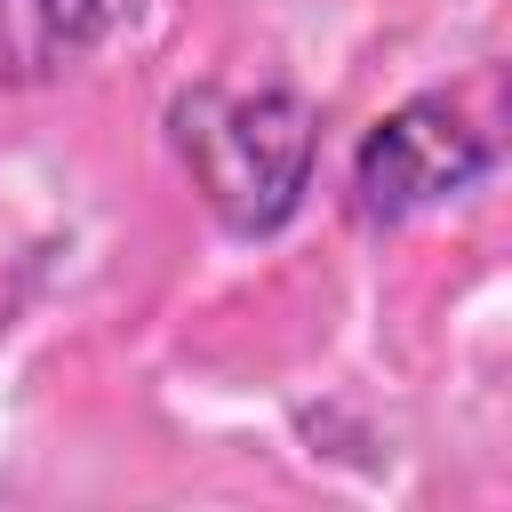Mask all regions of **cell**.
<instances>
[{
    "mask_svg": "<svg viewBox=\"0 0 512 512\" xmlns=\"http://www.w3.org/2000/svg\"><path fill=\"white\" fill-rule=\"evenodd\" d=\"M104 24H112L104 0H0V80L8 88L64 80L104 40Z\"/></svg>",
    "mask_w": 512,
    "mask_h": 512,
    "instance_id": "cell-3",
    "label": "cell"
},
{
    "mask_svg": "<svg viewBox=\"0 0 512 512\" xmlns=\"http://www.w3.org/2000/svg\"><path fill=\"white\" fill-rule=\"evenodd\" d=\"M488 168H496L488 136L448 96H408L352 152V216L360 224H408V216L472 192Z\"/></svg>",
    "mask_w": 512,
    "mask_h": 512,
    "instance_id": "cell-2",
    "label": "cell"
},
{
    "mask_svg": "<svg viewBox=\"0 0 512 512\" xmlns=\"http://www.w3.org/2000/svg\"><path fill=\"white\" fill-rule=\"evenodd\" d=\"M168 144L224 232L272 240L312 192L320 112L296 88H184L168 104Z\"/></svg>",
    "mask_w": 512,
    "mask_h": 512,
    "instance_id": "cell-1",
    "label": "cell"
}]
</instances>
